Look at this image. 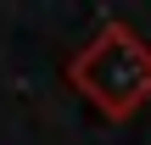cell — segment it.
I'll return each mask as SVG.
<instances>
[{
  "instance_id": "cell-1",
  "label": "cell",
  "mask_w": 151,
  "mask_h": 145,
  "mask_svg": "<svg viewBox=\"0 0 151 145\" xmlns=\"http://www.w3.org/2000/svg\"><path fill=\"white\" fill-rule=\"evenodd\" d=\"M67 84L112 123H129L151 101V39L134 34L129 22H101L90 45L67 61Z\"/></svg>"
}]
</instances>
